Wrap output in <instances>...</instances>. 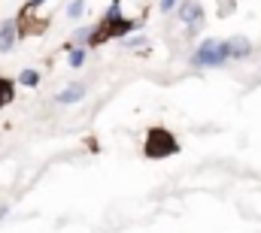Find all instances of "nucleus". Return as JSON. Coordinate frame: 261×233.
Masks as SVG:
<instances>
[{
  "label": "nucleus",
  "mask_w": 261,
  "mask_h": 233,
  "mask_svg": "<svg viewBox=\"0 0 261 233\" xmlns=\"http://www.w3.org/2000/svg\"><path fill=\"white\" fill-rule=\"evenodd\" d=\"M231 61V52H228V40H203L192 55V64L195 67H225Z\"/></svg>",
  "instance_id": "obj_3"
},
{
  "label": "nucleus",
  "mask_w": 261,
  "mask_h": 233,
  "mask_svg": "<svg viewBox=\"0 0 261 233\" xmlns=\"http://www.w3.org/2000/svg\"><path fill=\"white\" fill-rule=\"evenodd\" d=\"M176 6H179V0H158V9L161 12H173Z\"/></svg>",
  "instance_id": "obj_13"
},
{
  "label": "nucleus",
  "mask_w": 261,
  "mask_h": 233,
  "mask_svg": "<svg viewBox=\"0 0 261 233\" xmlns=\"http://www.w3.org/2000/svg\"><path fill=\"white\" fill-rule=\"evenodd\" d=\"M15 82H18V79H3V76H0V109H3L6 103H12V97H15Z\"/></svg>",
  "instance_id": "obj_8"
},
{
  "label": "nucleus",
  "mask_w": 261,
  "mask_h": 233,
  "mask_svg": "<svg viewBox=\"0 0 261 233\" xmlns=\"http://www.w3.org/2000/svg\"><path fill=\"white\" fill-rule=\"evenodd\" d=\"M43 3H46V0H28V6H34V9H40Z\"/></svg>",
  "instance_id": "obj_15"
},
{
  "label": "nucleus",
  "mask_w": 261,
  "mask_h": 233,
  "mask_svg": "<svg viewBox=\"0 0 261 233\" xmlns=\"http://www.w3.org/2000/svg\"><path fill=\"white\" fill-rule=\"evenodd\" d=\"M6 215H9V206H0V221H3Z\"/></svg>",
  "instance_id": "obj_16"
},
{
  "label": "nucleus",
  "mask_w": 261,
  "mask_h": 233,
  "mask_svg": "<svg viewBox=\"0 0 261 233\" xmlns=\"http://www.w3.org/2000/svg\"><path fill=\"white\" fill-rule=\"evenodd\" d=\"M228 52H231V61H246L252 55V43L246 37H231L228 40Z\"/></svg>",
  "instance_id": "obj_6"
},
{
  "label": "nucleus",
  "mask_w": 261,
  "mask_h": 233,
  "mask_svg": "<svg viewBox=\"0 0 261 233\" xmlns=\"http://www.w3.org/2000/svg\"><path fill=\"white\" fill-rule=\"evenodd\" d=\"M179 152V142L176 136L167 130V127H149L146 133V142H143V155L152 158V161H161V158H170Z\"/></svg>",
  "instance_id": "obj_2"
},
{
  "label": "nucleus",
  "mask_w": 261,
  "mask_h": 233,
  "mask_svg": "<svg viewBox=\"0 0 261 233\" xmlns=\"http://www.w3.org/2000/svg\"><path fill=\"white\" fill-rule=\"evenodd\" d=\"M125 46H128L130 52H140V55L149 52V40H146L143 34H137V37H125Z\"/></svg>",
  "instance_id": "obj_9"
},
{
  "label": "nucleus",
  "mask_w": 261,
  "mask_h": 233,
  "mask_svg": "<svg viewBox=\"0 0 261 233\" xmlns=\"http://www.w3.org/2000/svg\"><path fill=\"white\" fill-rule=\"evenodd\" d=\"M85 61H88V46H76V49L70 52V58H67V64H70L73 70H79V67H82Z\"/></svg>",
  "instance_id": "obj_10"
},
{
  "label": "nucleus",
  "mask_w": 261,
  "mask_h": 233,
  "mask_svg": "<svg viewBox=\"0 0 261 233\" xmlns=\"http://www.w3.org/2000/svg\"><path fill=\"white\" fill-rule=\"evenodd\" d=\"M82 97H85V85L73 82V85H67L64 91H58V94H55V103H61V106H70V103H79Z\"/></svg>",
  "instance_id": "obj_7"
},
{
  "label": "nucleus",
  "mask_w": 261,
  "mask_h": 233,
  "mask_svg": "<svg viewBox=\"0 0 261 233\" xmlns=\"http://www.w3.org/2000/svg\"><path fill=\"white\" fill-rule=\"evenodd\" d=\"M82 12H85V0H70V6H67V18H82Z\"/></svg>",
  "instance_id": "obj_12"
},
{
  "label": "nucleus",
  "mask_w": 261,
  "mask_h": 233,
  "mask_svg": "<svg viewBox=\"0 0 261 233\" xmlns=\"http://www.w3.org/2000/svg\"><path fill=\"white\" fill-rule=\"evenodd\" d=\"M18 37H21L18 21H3V24H0V55H6V52L15 46Z\"/></svg>",
  "instance_id": "obj_5"
},
{
  "label": "nucleus",
  "mask_w": 261,
  "mask_h": 233,
  "mask_svg": "<svg viewBox=\"0 0 261 233\" xmlns=\"http://www.w3.org/2000/svg\"><path fill=\"white\" fill-rule=\"evenodd\" d=\"M137 27H140V21L122 15V0H113V6L107 9V15L100 18V24L91 31L88 46H100L103 40H113V37H130V31H137Z\"/></svg>",
  "instance_id": "obj_1"
},
{
  "label": "nucleus",
  "mask_w": 261,
  "mask_h": 233,
  "mask_svg": "<svg viewBox=\"0 0 261 233\" xmlns=\"http://www.w3.org/2000/svg\"><path fill=\"white\" fill-rule=\"evenodd\" d=\"M18 85L37 88V85H40V70H21V73H18Z\"/></svg>",
  "instance_id": "obj_11"
},
{
  "label": "nucleus",
  "mask_w": 261,
  "mask_h": 233,
  "mask_svg": "<svg viewBox=\"0 0 261 233\" xmlns=\"http://www.w3.org/2000/svg\"><path fill=\"white\" fill-rule=\"evenodd\" d=\"M234 12V0H222L219 3V15H231Z\"/></svg>",
  "instance_id": "obj_14"
},
{
  "label": "nucleus",
  "mask_w": 261,
  "mask_h": 233,
  "mask_svg": "<svg viewBox=\"0 0 261 233\" xmlns=\"http://www.w3.org/2000/svg\"><path fill=\"white\" fill-rule=\"evenodd\" d=\"M179 21L189 27V34H197V31L203 27V21H206L203 6H200L197 0H186V3H179Z\"/></svg>",
  "instance_id": "obj_4"
}]
</instances>
